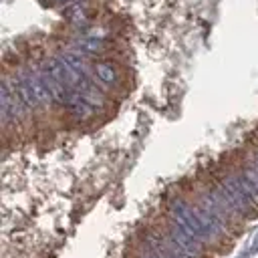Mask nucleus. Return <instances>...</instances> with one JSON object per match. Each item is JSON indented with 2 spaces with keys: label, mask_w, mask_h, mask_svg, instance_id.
Listing matches in <instances>:
<instances>
[{
  "label": "nucleus",
  "mask_w": 258,
  "mask_h": 258,
  "mask_svg": "<svg viewBox=\"0 0 258 258\" xmlns=\"http://www.w3.org/2000/svg\"><path fill=\"white\" fill-rule=\"evenodd\" d=\"M167 218H169L171 222H175L183 232H187L189 236L198 238L200 242H204V244L212 242L210 234L206 232V228L202 226V222L198 220V216L194 214L191 204H187V202H183V200H179V198L171 200L169 206H167Z\"/></svg>",
  "instance_id": "obj_1"
},
{
  "label": "nucleus",
  "mask_w": 258,
  "mask_h": 258,
  "mask_svg": "<svg viewBox=\"0 0 258 258\" xmlns=\"http://www.w3.org/2000/svg\"><path fill=\"white\" fill-rule=\"evenodd\" d=\"M24 111H28L24 107V103L20 101L18 93L14 91L12 83L8 79H4L2 83V97H0V113H2V123L8 125L16 119H20L24 115Z\"/></svg>",
  "instance_id": "obj_2"
},
{
  "label": "nucleus",
  "mask_w": 258,
  "mask_h": 258,
  "mask_svg": "<svg viewBox=\"0 0 258 258\" xmlns=\"http://www.w3.org/2000/svg\"><path fill=\"white\" fill-rule=\"evenodd\" d=\"M165 236H167L177 248H181L183 252H187V254L194 256V258H202V256L206 254V244L200 242L198 238L189 236L187 232H183V230H181L175 222H171V220H169V226H167Z\"/></svg>",
  "instance_id": "obj_3"
},
{
  "label": "nucleus",
  "mask_w": 258,
  "mask_h": 258,
  "mask_svg": "<svg viewBox=\"0 0 258 258\" xmlns=\"http://www.w3.org/2000/svg\"><path fill=\"white\" fill-rule=\"evenodd\" d=\"M145 248L151 254H155L157 258H194L187 252H183L181 248H177L165 234L163 236H147Z\"/></svg>",
  "instance_id": "obj_4"
},
{
  "label": "nucleus",
  "mask_w": 258,
  "mask_h": 258,
  "mask_svg": "<svg viewBox=\"0 0 258 258\" xmlns=\"http://www.w3.org/2000/svg\"><path fill=\"white\" fill-rule=\"evenodd\" d=\"M12 87H14V91L18 93L20 101L24 103V107H26L28 111L40 107V103H38V99H36V95H34V91H32V87H30V81H28V77H26L24 71H20V73L14 75V85H12Z\"/></svg>",
  "instance_id": "obj_5"
},
{
  "label": "nucleus",
  "mask_w": 258,
  "mask_h": 258,
  "mask_svg": "<svg viewBox=\"0 0 258 258\" xmlns=\"http://www.w3.org/2000/svg\"><path fill=\"white\" fill-rule=\"evenodd\" d=\"M95 79L101 83V87H115L119 83V73L117 67L111 60H97L93 64Z\"/></svg>",
  "instance_id": "obj_6"
},
{
  "label": "nucleus",
  "mask_w": 258,
  "mask_h": 258,
  "mask_svg": "<svg viewBox=\"0 0 258 258\" xmlns=\"http://www.w3.org/2000/svg\"><path fill=\"white\" fill-rule=\"evenodd\" d=\"M73 48L83 52V54H99L105 48V40L101 36H81L73 40Z\"/></svg>",
  "instance_id": "obj_7"
},
{
  "label": "nucleus",
  "mask_w": 258,
  "mask_h": 258,
  "mask_svg": "<svg viewBox=\"0 0 258 258\" xmlns=\"http://www.w3.org/2000/svg\"><path fill=\"white\" fill-rule=\"evenodd\" d=\"M58 56H60L67 64H71L75 71H79L83 77H87V54H83V52L71 48V50H62Z\"/></svg>",
  "instance_id": "obj_8"
},
{
  "label": "nucleus",
  "mask_w": 258,
  "mask_h": 258,
  "mask_svg": "<svg viewBox=\"0 0 258 258\" xmlns=\"http://www.w3.org/2000/svg\"><path fill=\"white\" fill-rule=\"evenodd\" d=\"M67 18H69V22H73V24H85V22L89 20L87 6H85L83 2L73 4L71 8H67Z\"/></svg>",
  "instance_id": "obj_9"
},
{
  "label": "nucleus",
  "mask_w": 258,
  "mask_h": 258,
  "mask_svg": "<svg viewBox=\"0 0 258 258\" xmlns=\"http://www.w3.org/2000/svg\"><path fill=\"white\" fill-rule=\"evenodd\" d=\"M242 175H244V179L258 191V167L254 165V163H248V165H244L242 167V171H240Z\"/></svg>",
  "instance_id": "obj_10"
},
{
  "label": "nucleus",
  "mask_w": 258,
  "mask_h": 258,
  "mask_svg": "<svg viewBox=\"0 0 258 258\" xmlns=\"http://www.w3.org/2000/svg\"><path fill=\"white\" fill-rule=\"evenodd\" d=\"M248 252H250V254H256V252H258V232L254 234V238H252V242H250Z\"/></svg>",
  "instance_id": "obj_11"
},
{
  "label": "nucleus",
  "mask_w": 258,
  "mask_h": 258,
  "mask_svg": "<svg viewBox=\"0 0 258 258\" xmlns=\"http://www.w3.org/2000/svg\"><path fill=\"white\" fill-rule=\"evenodd\" d=\"M252 163H254V165H256V167H258V153H256V155H254V161H252Z\"/></svg>",
  "instance_id": "obj_12"
}]
</instances>
